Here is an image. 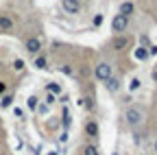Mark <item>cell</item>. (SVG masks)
<instances>
[{
    "mask_svg": "<svg viewBox=\"0 0 157 155\" xmlns=\"http://www.w3.org/2000/svg\"><path fill=\"white\" fill-rule=\"evenodd\" d=\"M124 120H127V125L137 127V125H142V120H144V111L137 109V107H129L124 111Z\"/></svg>",
    "mask_w": 157,
    "mask_h": 155,
    "instance_id": "obj_1",
    "label": "cell"
},
{
    "mask_svg": "<svg viewBox=\"0 0 157 155\" xmlns=\"http://www.w3.org/2000/svg\"><path fill=\"white\" fill-rule=\"evenodd\" d=\"M127 26H129V17H124V15H120V13L111 20V31H113L116 35H122V33L127 31Z\"/></svg>",
    "mask_w": 157,
    "mask_h": 155,
    "instance_id": "obj_2",
    "label": "cell"
},
{
    "mask_svg": "<svg viewBox=\"0 0 157 155\" xmlns=\"http://www.w3.org/2000/svg\"><path fill=\"white\" fill-rule=\"evenodd\" d=\"M111 76H113V74H111V64H109V61H101V64L96 66V79H98V81L105 83L107 79H111Z\"/></svg>",
    "mask_w": 157,
    "mask_h": 155,
    "instance_id": "obj_3",
    "label": "cell"
},
{
    "mask_svg": "<svg viewBox=\"0 0 157 155\" xmlns=\"http://www.w3.org/2000/svg\"><path fill=\"white\" fill-rule=\"evenodd\" d=\"M61 7H63V11L70 13V15H74V13L81 11V2H78V0H61Z\"/></svg>",
    "mask_w": 157,
    "mask_h": 155,
    "instance_id": "obj_4",
    "label": "cell"
},
{
    "mask_svg": "<svg viewBox=\"0 0 157 155\" xmlns=\"http://www.w3.org/2000/svg\"><path fill=\"white\" fill-rule=\"evenodd\" d=\"M24 46H26V50H29V52H33V55H37L39 50H42V42H39L37 37H29Z\"/></svg>",
    "mask_w": 157,
    "mask_h": 155,
    "instance_id": "obj_5",
    "label": "cell"
},
{
    "mask_svg": "<svg viewBox=\"0 0 157 155\" xmlns=\"http://www.w3.org/2000/svg\"><path fill=\"white\" fill-rule=\"evenodd\" d=\"M127 44H129V40H127V37H124V35H118L116 40L111 42V48H113V50H122Z\"/></svg>",
    "mask_w": 157,
    "mask_h": 155,
    "instance_id": "obj_6",
    "label": "cell"
},
{
    "mask_svg": "<svg viewBox=\"0 0 157 155\" xmlns=\"http://www.w3.org/2000/svg\"><path fill=\"white\" fill-rule=\"evenodd\" d=\"M105 87H107V92H118L120 90V81H118L116 76H111V79L105 81Z\"/></svg>",
    "mask_w": 157,
    "mask_h": 155,
    "instance_id": "obj_7",
    "label": "cell"
},
{
    "mask_svg": "<svg viewBox=\"0 0 157 155\" xmlns=\"http://www.w3.org/2000/svg\"><path fill=\"white\" fill-rule=\"evenodd\" d=\"M11 29H13V20L7 17V15H2L0 17V31H11Z\"/></svg>",
    "mask_w": 157,
    "mask_h": 155,
    "instance_id": "obj_8",
    "label": "cell"
},
{
    "mask_svg": "<svg viewBox=\"0 0 157 155\" xmlns=\"http://www.w3.org/2000/svg\"><path fill=\"white\" fill-rule=\"evenodd\" d=\"M133 9H135V7H133V2H122V5H120V15L129 17V15L133 13Z\"/></svg>",
    "mask_w": 157,
    "mask_h": 155,
    "instance_id": "obj_9",
    "label": "cell"
},
{
    "mask_svg": "<svg viewBox=\"0 0 157 155\" xmlns=\"http://www.w3.org/2000/svg\"><path fill=\"white\" fill-rule=\"evenodd\" d=\"M133 55H135V59H137V61H144V59H148V57H151V55H148V48H142V46L137 48Z\"/></svg>",
    "mask_w": 157,
    "mask_h": 155,
    "instance_id": "obj_10",
    "label": "cell"
},
{
    "mask_svg": "<svg viewBox=\"0 0 157 155\" xmlns=\"http://www.w3.org/2000/svg\"><path fill=\"white\" fill-rule=\"evenodd\" d=\"M35 68H37V70H46V68H48L46 57H42V55H39V57H35Z\"/></svg>",
    "mask_w": 157,
    "mask_h": 155,
    "instance_id": "obj_11",
    "label": "cell"
},
{
    "mask_svg": "<svg viewBox=\"0 0 157 155\" xmlns=\"http://www.w3.org/2000/svg\"><path fill=\"white\" fill-rule=\"evenodd\" d=\"M85 131H87L90 135H94V138H96V135H98V125H96L94 120H90V122L85 125Z\"/></svg>",
    "mask_w": 157,
    "mask_h": 155,
    "instance_id": "obj_12",
    "label": "cell"
},
{
    "mask_svg": "<svg viewBox=\"0 0 157 155\" xmlns=\"http://www.w3.org/2000/svg\"><path fill=\"white\" fill-rule=\"evenodd\" d=\"M46 90H48V94H52V96L61 94V85H59V83H48V85H46Z\"/></svg>",
    "mask_w": 157,
    "mask_h": 155,
    "instance_id": "obj_13",
    "label": "cell"
},
{
    "mask_svg": "<svg viewBox=\"0 0 157 155\" xmlns=\"http://www.w3.org/2000/svg\"><path fill=\"white\" fill-rule=\"evenodd\" d=\"M140 87H142V81L137 79V76H133V79L129 81V90H131V92H137Z\"/></svg>",
    "mask_w": 157,
    "mask_h": 155,
    "instance_id": "obj_14",
    "label": "cell"
},
{
    "mask_svg": "<svg viewBox=\"0 0 157 155\" xmlns=\"http://www.w3.org/2000/svg\"><path fill=\"white\" fill-rule=\"evenodd\" d=\"M11 105H13V96H2V101H0V107L7 109V107H11Z\"/></svg>",
    "mask_w": 157,
    "mask_h": 155,
    "instance_id": "obj_15",
    "label": "cell"
},
{
    "mask_svg": "<svg viewBox=\"0 0 157 155\" xmlns=\"http://www.w3.org/2000/svg\"><path fill=\"white\" fill-rule=\"evenodd\" d=\"M83 155H98V149H96V146H90V144H87V146L83 149Z\"/></svg>",
    "mask_w": 157,
    "mask_h": 155,
    "instance_id": "obj_16",
    "label": "cell"
},
{
    "mask_svg": "<svg viewBox=\"0 0 157 155\" xmlns=\"http://www.w3.org/2000/svg\"><path fill=\"white\" fill-rule=\"evenodd\" d=\"M26 105H29V109H37V105H39V101H37V96H31Z\"/></svg>",
    "mask_w": 157,
    "mask_h": 155,
    "instance_id": "obj_17",
    "label": "cell"
},
{
    "mask_svg": "<svg viewBox=\"0 0 157 155\" xmlns=\"http://www.w3.org/2000/svg\"><path fill=\"white\" fill-rule=\"evenodd\" d=\"M59 70H61L66 76H74V70H72L70 66H59Z\"/></svg>",
    "mask_w": 157,
    "mask_h": 155,
    "instance_id": "obj_18",
    "label": "cell"
},
{
    "mask_svg": "<svg viewBox=\"0 0 157 155\" xmlns=\"http://www.w3.org/2000/svg\"><path fill=\"white\" fill-rule=\"evenodd\" d=\"M13 68H15L17 72H20V70H24V61H22V59H15V61H13Z\"/></svg>",
    "mask_w": 157,
    "mask_h": 155,
    "instance_id": "obj_19",
    "label": "cell"
},
{
    "mask_svg": "<svg viewBox=\"0 0 157 155\" xmlns=\"http://www.w3.org/2000/svg\"><path fill=\"white\" fill-rule=\"evenodd\" d=\"M133 135H135V138H133V142H135V144H140V142L144 140V133H140V131H135Z\"/></svg>",
    "mask_w": 157,
    "mask_h": 155,
    "instance_id": "obj_20",
    "label": "cell"
},
{
    "mask_svg": "<svg viewBox=\"0 0 157 155\" xmlns=\"http://www.w3.org/2000/svg\"><path fill=\"white\" fill-rule=\"evenodd\" d=\"M13 114H15V118H24V109L22 107H13Z\"/></svg>",
    "mask_w": 157,
    "mask_h": 155,
    "instance_id": "obj_21",
    "label": "cell"
},
{
    "mask_svg": "<svg viewBox=\"0 0 157 155\" xmlns=\"http://www.w3.org/2000/svg\"><path fill=\"white\" fill-rule=\"evenodd\" d=\"M140 46L142 48H148V35H142L140 37Z\"/></svg>",
    "mask_w": 157,
    "mask_h": 155,
    "instance_id": "obj_22",
    "label": "cell"
},
{
    "mask_svg": "<svg viewBox=\"0 0 157 155\" xmlns=\"http://www.w3.org/2000/svg\"><path fill=\"white\" fill-rule=\"evenodd\" d=\"M37 111L39 114H48V105L44 103V105H37Z\"/></svg>",
    "mask_w": 157,
    "mask_h": 155,
    "instance_id": "obj_23",
    "label": "cell"
},
{
    "mask_svg": "<svg viewBox=\"0 0 157 155\" xmlns=\"http://www.w3.org/2000/svg\"><path fill=\"white\" fill-rule=\"evenodd\" d=\"M101 24H103V15H101V13H98V15L94 17V26H101Z\"/></svg>",
    "mask_w": 157,
    "mask_h": 155,
    "instance_id": "obj_24",
    "label": "cell"
},
{
    "mask_svg": "<svg viewBox=\"0 0 157 155\" xmlns=\"http://www.w3.org/2000/svg\"><path fill=\"white\" fill-rule=\"evenodd\" d=\"M148 55H153V57L157 55V44H153V46H148Z\"/></svg>",
    "mask_w": 157,
    "mask_h": 155,
    "instance_id": "obj_25",
    "label": "cell"
},
{
    "mask_svg": "<svg viewBox=\"0 0 157 155\" xmlns=\"http://www.w3.org/2000/svg\"><path fill=\"white\" fill-rule=\"evenodd\" d=\"M52 103H55V96L48 94V96H46V105H52Z\"/></svg>",
    "mask_w": 157,
    "mask_h": 155,
    "instance_id": "obj_26",
    "label": "cell"
},
{
    "mask_svg": "<svg viewBox=\"0 0 157 155\" xmlns=\"http://www.w3.org/2000/svg\"><path fill=\"white\" fill-rule=\"evenodd\" d=\"M5 92H7V83L0 81V94H5Z\"/></svg>",
    "mask_w": 157,
    "mask_h": 155,
    "instance_id": "obj_27",
    "label": "cell"
},
{
    "mask_svg": "<svg viewBox=\"0 0 157 155\" xmlns=\"http://www.w3.org/2000/svg\"><path fill=\"white\" fill-rule=\"evenodd\" d=\"M151 76H153V81L157 83V70H153V74H151Z\"/></svg>",
    "mask_w": 157,
    "mask_h": 155,
    "instance_id": "obj_28",
    "label": "cell"
},
{
    "mask_svg": "<svg viewBox=\"0 0 157 155\" xmlns=\"http://www.w3.org/2000/svg\"><path fill=\"white\" fill-rule=\"evenodd\" d=\"M48 155H59V153H57V151H50V153H48Z\"/></svg>",
    "mask_w": 157,
    "mask_h": 155,
    "instance_id": "obj_29",
    "label": "cell"
},
{
    "mask_svg": "<svg viewBox=\"0 0 157 155\" xmlns=\"http://www.w3.org/2000/svg\"><path fill=\"white\" fill-rule=\"evenodd\" d=\"M155 153H157V140H155Z\"/></svg>",
    "mask_w": 157,
    "mask_h": 155,
    "instance_id": "obj_30",
    "label": "cell"
},
{
    "mask_svg": "<svg viewBox=\"0 0 157 155\" xmlns=\"http://www.w3.org/2000/svg\"><path fill=\"white\" fill-rule=\"evenodd\" d=\"M111 155H118V153H111Z\"/></svg>",
    "mask_w": 157,
    "mask_h": 155,
    "instance_id": "obj_31",
    "label": "cell"
}]
</instances>
